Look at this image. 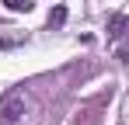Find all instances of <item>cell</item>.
<instances>
[{
  "label": "cell",
  "instance_id": "6da1fadb",
  "mask_svg": "<svg viewBox=\"0 0 129 125\" xmlns=\"http://www.w3.org/2000/svg\"><path fill=\"white\" fill-rule=\"evenodd\" d=\"M24 115V90L21 87H11L0 94V122L4 125H14Z\"/></svg>",
  "mask_w": 129,
  "mask_h": 125
},
{
  "label": "cell",
  "instance_id": "7a4b0ae2",
  "mask_svg": "<svg viewBox=\"0 0 129 125\" xmlns=\"http://www.w3.org/2000/svg\"><path fill=\"white\" fill-rule=\"evenodd\" d=\"M112 97V87H108V94H101L98 101H91V104H84L77 115H73V122L70 125H101V104Z\"/></svg>",
  "mask_w": 129,
  "mask_h": 125
},
{
  "label": "cell",
  "instance_id": "3957f363",
  "mask_svg": "<svg viewBox=\"0 0 129 125\" xmlns=\"http://www.w3.org/2000/svg\"><path fill=\"white\" fill-rule=\"evenodd\" d=\"M122 28H129V18L126 14H112V18H108V38H119Z\"/></svg>",
  "mask_w": 129,
  "mask_h": 125
},
{
  "label": "cell",
  "instance_id": "277c9868",
  "mask_svg": "<svg viewBox=\"0 0 129 125\" xmlns=\"http://www.w3.org/2000/svg\"><path fill=\"white\" fill-rule=\"evenodd\" d=\"M63 24H66V7H63V4H56L52 14H49V28H63Z\"/></svg>",
  "mask_w": 129,
  "mask_h": 125
},
{
  "label": "cell",
  "instance_id": "5b68a950",
  "mask_svg": "<svg viewBox=\"0 0 129 125\" xmlns=\"http://www.w3.org/2000/svg\"><path fill=\"white\" fill-rule=\"evenodd\" d=\"M4 7L14 14H24V11H31V0H4Z\"/></svg>",
  "mask_w": 129,
  "mask_h": 125
}]
</instances>
